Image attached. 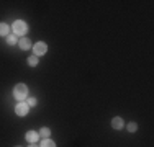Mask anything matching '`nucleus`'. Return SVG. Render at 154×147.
Listing matches in <instances>:
<instances>
[{
  "mask_svg": "<svg viewBox=\"0 0 154 147\" xmlns=\"http://www.w3.org/2000/svg\"><path fill=\"white\" fill-rule=\"evenodd\" d=\"M13 97L17 98L18 101H25L28 98V87L25 83H18L13 88Z\"/></svg>",
  "mask_w": 154,
  "mask_h": 147,
  "instance_id": "obj_1",
  "label": "nucleus"
},
{
  "mask_svg": "<svg viewBox=\"0 0 154 147\" xmlns=\"http://www.w3.org/2000/svg\"><path fill=\"white\" fill-rule=\"evenodd\" d=\"M13 34H18V36H23V34H26V31H28V25H26V21H21V20H17V21H13Z\"/></svg>",
  "mask_w": 154,
  "mask_h": 147,
  "instance_id": "obj_2",
  "label": "nucleus"
},
{
  "mask_svg": "<svg viewBox=\"0 0 154 147\" xmlns=\"http://www.w3.org/2000/svg\"><path fill=\"white\" fill-rule=\"evenodd\" d=\"M28 111H30V106H28L26 101H18V105L15 106V113L18 116H26Z\"/></svg>",
  "mask_w": 154,
  "mask_h": 147,
  "instance_id": "obj_3",
  "label": "nucleus"
},
{
  "mask_svg": "<svg viewBox=\"0 0 154 147\" xmlns=\"http://www.w3.org/2000/svg\"><path fill=\"white\" fill-rule=\"evenodd\" d=\"M46 51H48V46H46V43H43V41L36 43L35 46H33V52H35V56H36V57L45 56V54H46Z\"/></svg>",
  "mask_w": 154,
  "mask_h": 147,
  "instance_id": "obj_4",
  "label": "nucleus"
},
{
  "mask_svg": "<svg viewBox=\"0 0 154 147\" xmlns=\"http://www.w3.org/2000/svg\"><path fill=\"white\" fill-rule=\"evenodd\" d=\"M25 137H26V141H28V142H31V144H35V142L39 139V134H38L36 131H28Z\"/></svg>",
  "mask_w": 154,
  "mask_h": 147,
  "instance_id": "obj_5",
  "label": "nucleus"
},
{
  "mask_svg": "<svg viewBox=\"0 0 154 147\" xmlns=\"http://www.w3.org/2000/svg\"><path fill=\"white\" fill-rule=\"evenodd\" d=\"M18 46H20V49H23V51H28L31 47V41L28 38H21L20 41H18Z\"/></svg>",
  "mask_w": 154,
  "mask_h": 147,
  "instance_id": "obj_6",
  "label": "nucleus"
},
{
  "mask_svg": "<svg viewBox=\"0 0 154 147\" xmlns=\"http://www.w3.org/2000/svg\"><path fill=\"white\" fill-rule=\"evenodd\" d=\"M112 128H113V129H122V128H123V119H122V118H120V116L113 118V119H112Z\"/></svg>",
  "mask_w": 154,
  "mask_h": 147,
  "instance_id": "obj_7",
  "label": "nucleus"
},
{
  "mask_svg": "<svg viewBox=\"0 0 154 147\" xmlns=\"http://www.w3.org/2000/svg\"><path fill=\"white\" fill-rule=\"evenodd\" d=\"M10 26L7 23H0V36H8Z\"/></svg>",
  "mask_w": 154,
  "mask_h": 147,
  "instance_id": "obj_8",
  "label": "nucleus"
},
{
  "mask_svg": "<svg viewBox=\"0 0 154 147\" xmlns=\"http://www.w3.org/2000/svg\"><path fill=\"white\" fill-rule=\"evenodd\" d=\"M39 147H56V144H54V141H51V139H43V142L39 144Z\"/></svg>",
  "mask_w": 154,
  "mask_h": 147,
  "instance_id": "obj_9",
  "label": "nucleus"
},
{
  "mask_svg": "<svg viewBox=\"0 0 154 147\" xmlns=\"http://www.w3.org/2000/svg\"><path fill=\"white\" fill-rule=\"evenodd\" d=\"M39 136H41L43 139H48V136L51 134V131H49V128H41V129H39V132H38Z\"/></svg>",
  "mask_w": 154,
  "mask_h": 147,
  "instance_id": "obj_10",
  "label": "nucleus"
},
{
  "mask_svg": "<svg viewBox=\"0 0 154 147\" xmlns=\"http://www.w3.org/2000/svg\"><path fill=\"white\" fill-rule=\"evenodd\" d=\"M7 43L8 44H17L18 41H17V36L15 34H8L7 36Z\"/></svg>",
  "mask_w": 154,
  "mask_h": 147,
  "instance_id": "obj_11",
  "label": "nucleus"
},
{
  "mask_svg": "<svg viewBox=\"0 0 154 147\" xmlns=\"http://www.w3.org/2000/svg\"><path fill=\"white\" fill-rule=\"evenodd\" d=\"M28 64H30L31 67H35V65L38 64V57H36V56H31L30 59H28Z\"/></svg>",
  "mask_w": 154,
  "mask_h": 147,
  "instance_id": "obj_12",
  "label": "nucleus"
},
{
  "mask_svg": "<svg viewBox=\"0 0 154 147\" xmlns=\"http://www.w3.org/2000/svg\"><path fill=\"white\" fill-rule=\"evenodd\" d=\"M136 129H138V124L136 123H130V124H128V131H130V132H134Z\"/></svg>",
  "mask_w": 154,
  "mask_h": 147,
  "instance_id": "obj_13",
  "label": "nucleus"
},
{
  "mask_svg": "<svg viewBox=\"0 0 154 147\" xmlns=\"http://www.w3.org/2000/svg\"><path fill=\"white\" fill-rule=\"evenodd\" d=\"M28 106H35L36 105V103H38V100H36V98H28Z\"/></svg>",
  "mask_w": 154,
  "mask_h": 147,
  "instance_id": "obj_14",
  "label": "nucleus"
},
{
  "mask_svg": "<svg viewBox=\"0 0 154 147\" xmlns=\"http://www.w3.org/2000/svg\"><path fill=\"white\" fill-rule=\"evenodd\" d=\"M30 147H39V146H36V144H31Z\"/></svg>",
  "mask_w": 154,
  "mask_h": 147,
  "instance_id": "obj_15",
  "label": "nucleus"
}]
</instances>
